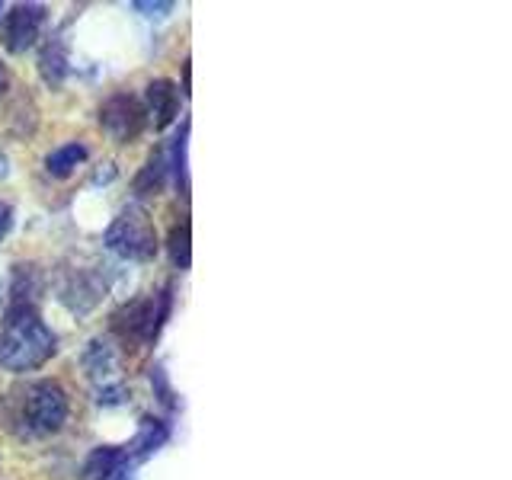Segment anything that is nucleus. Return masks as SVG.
I'll use <instances>...</instances> for the list:
<instances>
[{
  "label": "nucleus",
  "mask_w": 512,
  "mask_h": 480,
  "mask_svg": "<svg viewBox=\"0 0 512 480\" xmlns=\"http://www.w3.org/2000/svg\"><path fill=\"white\" fill-rule=\"evenodd\" d=\"M58 352V336L45 324L36 301H7L0 320V368L7 372H32Z\"/></svg>",
  "instance_id": "f257e3e1"
},
{
  "label": "nucleus",
  "mask_w": 512,
  "mask_h": 480,
  "mask_svg": "<svg viewBox=\"0 0 512 480\" xmlns=\"http://www.w3.org/2000/svg\"><path fill=\"white\" fill-rule=\"evenodd\" d=\"M68 420V394L58 381H32L13 404V426L26 439L52 436Z\"/></svg>",
  "instance_id": "f03ea898"
},
{
  "label": "nucleus",
  "mask_w": 512,
  "mask_h": 480,
  "mask_svg": "<svg viewBox=\"0 0 512 480\" xmlns=\"http://www.w3.org/2000/svg\"><path fill=\"white\" fill-rule=\"evenodd\" d=\"M167 317H170V285L160 288V292L122 304V308L109 317V330L116 333L122 343L151 346L157 340L160 327L167 324Z\"/></svg>",
  "instance_id": "7ed1b4c3"
},
{
  "label": "nucleus",
  "mask_w": 512,
  "mask_h": 480,
  "mask_svg": "<svg viewBox=\"0 0 512 480\" xmlns=\"http://www.w3.org/2000/svg\"><path fill=\"white\" fill-rule=\"evenodd\" d=\"M106 250H112L122 260L132 263H148L157 256V231L151 215L141 205H125L119 218L109 224L103 234Z\"/></svg>",
  "instance_id": "20e7f679"
},
{
  "label": "nucleus",
  "mask_w": 512,
  "mask_h": 480,
  "mask_svg": "<svg viewBox=\"0 0 512 480\" xmlns=\"http://www.w3.org/2000/svg\"><path fill=\"white\" fill-rule=\"evenodd\" d=\"M144 122H148V116H144V106L135 100L132 93H116L100 106V125L116 144L135 141L141 135Z\"/></svg>",
  "instance_id": "39448f33"
},
{
  "label": "nucleus",
  "mask_w": 512,
  "mask_h": 480,
  "mask_svg": "<svg viewBox=\"0 0 512 480\" xmlns=\"http://www.w3.org/2000/svg\"><path fill=\"white\" fill-rule=\"evenodd\" d=\"M45 29V7L42 4H16L4 16V45L7 52L23 55L39 42Z\"/></svg>",
  "instance_id": "423d86ee"
},
{
  "label": "nucleus",
  "mask_w": 512,
  "mask_h": 480,
  "mask_svg": "<svg viewBox=\"0 0 512 480\" xmlns=\"http://www.w3.org/2000/svg\"><path fill=\"white\" fill-rule=\"evenodd\" d=\"M103 295H106V282L100 279V272L96 269H71L58 288V298L68 304L74 314L93 311Z\"/></svg>",
  "instance_id": "0eeeda50"
},
{
  "label": "nucleus",
  "mask_w": 512,
  "mask_h": 480,
  "mask_svg": "<svg viewBox=\"0 0 512 480\" xmlns=\"http://www.w3.org/2000/svg\"><path fill=\"white\" fill-rule=\"evenodd\" d=\"M144 116L154 122L157 132H164L170 122H176V116H180V90H176L173 80H151L148 90H144Z\"/></svg>",
  "instance_id": "6e6552de"
},
{
  "label": "nucleus",
  "mask_w": 512,
  "mask_h": 480,
  "mask_svg": "<svg viewBox=\"0 0 512 480\" xmlns=\"http://www.w3.org/2000/svg\"><path fill=\"white\" fill-rule=\"evenodd\" d=\"M132 461L128 445H100L93 448L90 458L84 461V480H112L125 471V464Z\"/></svg>",
  "instance_id": "1a4fd4ad"
},
{
  "label": "nucleus",
  "mask_w": 512,
  "mask_h": 480,
  "mask_svg": "<svg viewBox=\"0 0 512 480\" xmlns=\"http://www.w3.org/2000/svg\"><path fill=\"white\" fill-rule=\"evenodd\" d=\"M80 362H84V372L96 381L109 384V378L119 372V349L112 346L109 340H103V336H96V340L87 343L84 356H80Z\"/></svg>",
  "instance_id": "9d476101"
},
{
  "label": "nucleus",
  "mask_w": 512,
  "mask_h": 480,
  "mask_svg": "<svg viewBox=\"0 0 512 480\" xmlns=\"http://www.w3.org/2000/svg\"><path fill=\"white\" fill-rule=\"evenodd\" d=\"M87 144H80V141H68V144H61V148H55L52 154L45 157V173L48 176H58V180H64V176H71L80 164L87 160Z\"/></svg>",
  "instance_id": "9b49d317"
},
{
  "label": "nucleus",
  "mask_w": 512,
  "mask_h": 480,
  "mask_svg": "<svg viewBox=\"0 0 512 480\" xmlns=\"http://www.w3.org/2000/svg\"><path fill=\"white\" fill-rule=\"evenodd\" d=\"M39 71L48 87H61V80L68 77V48L61 42H48L39 58Z\"/></svg>",
  "instance_id": "f8f14e48"
},
{
  "label": "nucleus",
  "mask_w": 512,
  "mask_h": 480,
  "mask_svg": "<svg viewBox=\"0 0 512 480\" xmlns=\"http://www.w3.org/2000/svg\"><path fill=\"white\" fill-rule=\"evenodd\" d=\"M189 237H192V224L186 218L176 221L173 228H170L167 250H170V260H173L176 269H189V263H192V244H189Z\"/></svg>",
  "instance_id": "ddd939ff"
},
{
  "label": "nucleus",
  "mask_w": 512,
  "mask_h": 480,
  "mask_svg": "<svg viewBox=\"0 0 512 480\" xmlns=\"http://www.w3.org/2000/svg\"><path fill=\"white\" fill-rule=\"evenodd\" d=\"M164 173H167V160L164 157H151L148 164H144V170L138 173V180H135L138 196H151V192H157L160 186H164Z\"/></svg>",
  "instance_id": "4468645a"
},
{
  "label": "nucleus",
  "mask_w": 512,
  "mask_h": 480,
  "mask_svg": "<svg viewBox=\"0 0 512 480\" xmlns=\"http://www.w3.org/2000/svg\"><path fill=\"white\" fill-rule=\"evenodd\" d=\"M96 404H103V407L125 404V388H122V384H103L100 397H96Z\"/></svg>",
  "instance_id": "2eb2a0df"
},
{
  "label": "nucleus",
  "mask_w": 512,
  "mask_h": 480,
  "mask_svg": "<svg viewBox=\"0 0 512 480\" xmlns=\"http://www.w3.org/2000/svg\"><path fill=\"white\" fill-rule=\"evenodd\" d=\"M10 224H13V208L7 202H0V237H7Z\"/></svg>",
  "instance_id": "dca6fc26"
},
{
  "label": "nucleus",
  "mask_w": 512,
  "mask_h": 480,
  "mask_svg": "<svg viewBox=\"0 0 512 480\" xmlns=\"http://www.w3.org/2000/svg\"><path fill=\"white\" fill-rule=\"evenodd\" d=\"M7 84H10V77H7V68H4V64H0V96H4Z\"/></svg>",
  "instance_id": "f3484780"
},
{
  "label": "nucleus",
  "mask_w": 512,
  "mask_h": 480,
  "mask_svg": "<svg viewBox=\"0 0 512 480\" xmlns=\"http://www.w3.org/2000/svg\"><path fill=\"white\" fill-rule=\"evenodd\" d=\"M0 10H4V7H0Z\"/></svg>",
  "instance_id": "a211bd4d"
}]
</instances>
